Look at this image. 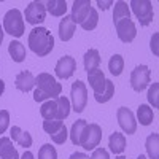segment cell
<instances>
[{
  "label": "cell",
  "mask_w": 159,
  "mask_h": 159,
  "mask_svg": "<svg viewBox=\"0 0 159 159\" xmlns=\"http://www.w3.org/2000/svg\"><path fill=\"white\" fill-rule=\"evenodd\" d=\"M35 92H34V100L35 102H45L51 99H57L62 92V84L57 80L49 75V73H38L35 78Z\"/></svg>",
  "instance_id": "obj_1"
},
{
  "label": "cell",
  "mask_w": 159,
  "mask_h": 159,
  "mask_svg": "<svg viewBox=\"0 0 159 159\" xmlns=\"http://www.w3.org/2000/svg\"><path fill=\"white\" fill-rule=\"evenodd\" d=\"M89 86L94 91V97L99 103L108 102L115 96V83L111 80H107L100 69H96L92 72H88Z\"/></svg>",
  "instance_id": "obj_2"
},
{
  "label": "cell",
  "mask_w": 159,
  "mask_h": 159,
  "mask_svg": "<svg viewBox=\"0 0 159 159\" xmlns=\"http://www.w3.org/2000/svg\"><path fill=\"white\" fill-rule=\"evenodd\" d=\"M29 48L38 57H45L54 48V37L46 27H34L29 34Z\"/></svg>",
  "instance_id": "obj_3"
},
{
  "label": "cell",
  "mask_w": 159,
  "mask_h": 159,
  "mask_svg": "<svg viewBox=\"0 0 159 159\" xmlns=\"http://www.w3.org/2000/svg\"><path fill=\"white\" fill-rule=\"evenodd\" d=\"M70 100L65 96H59L57 99H51L48 102H43L40 107V115L45 121H64L70 115Z\"/></svg>",
  "instance_id": "obj_4"
},
{
  "label": "cell",
  "mask_w": 159,
  "mask_h": 159,
  "mask_svg": "<svg viewBox=\"0 0 159 159\" xmlns=\"http://www.w3.org/2000/svg\"><path fill=\"white\" fill-rule=\"evenodd\" d=\"M3 30L7 34H10L11 37H22L24 30H25V25H24V18H22V13L16 8L8 10L3 16Z\"/></svg>",
  "instance_id": "obj_5"
},
{
  "label": "cell",
  "mask_w": 159,
  "mask_h": 159,
  "mask_svg": "<svg viewBox=\"0 0 159 159\" xmlns=\"http://www.w3.org/2000/svg\"><path fill=\"white\" fill-rule=\"evenodd\" d=\"M102 140V129L99 124L96 123H91V124H86L83 134H81V139H80V147H83L84 150H96L99 147V143Z\"/></svg>",
  "instance_id": "obj_6"
},
{
  "label": "cell",
  "mask_w": 159,
  "mask_h": 159,
  "mask_svg": "<svg viewBox=\"0 0 159 159\" xmlns=\"http://www.w3.org/2000/svg\"><path fill=\"white\" fill-rule=\"evenodd\" d=\"M134 15L137 16L140 25L147 27L153 22V18H154V13H153V3L150 0H132L129 3Z\"/></svg>",
  "instance_id": "obj_7"
},
{
  "label": "cell",
  "mask_w": 159,
  "mask_h": 159,
  "mask_svg": "<svg viewBox=\"0 0 159 159\" xmlns=\"http://www.w3.org/2000/svg\"><path fill=\"white\" fill-rule=\"evenodd\" d=\"M43 130L51 137V140L56 145H62L65 143L69 137L67 127H65L64 121H57V119H52V121H43Z\"/></svg>",
  "instance_id": "obj_8"
},
{
  "label": "cell",
  "mask_w": 159,
  "mask_h": 159,
  "mask_svg": "<svg viewBox=\"0 0 159 159\" xmlns=\"http://www.w3.org/2000/svg\"><path fill=\"white\" fill-rule=\"evenodd\" d=\"M70 96H72V108L76 113H81L86 108V103H88V89H86V84L83 81H80V80H76V81L72 84Z\"/></svg>",
  "instance_id": "obj_9"
},
{
  "label": "cell",
  "mask_w": 159,
  "mask_h": 159,
  "mask_svg": "<svg viewBox=\"0 0 159 159\" xmlns=\"http://www.w3.org/2000/svg\"><path fill=\"white\" fill-rule=\"evenodd\" d=\"M115 22V29L118 34V38L121 40L123 43H130L134 42V38L137 37V27L135 24L132 22L130 18H123V19H116Z\"/></svg>",
  "instance_id": "obj_10"
},
{
  "label": "cell",
  "mask_w": 159,
  "mask_h": 159,
  "mask_svg": "<svg viewBox=\"0 0 159 159\" xmlns=\"http://www.w3.org/2000/svg\"><path fill=\"white\" fill-rule=\"evenodd\" d=\"M150 76H151V70L147 65H137L130 73V86L135 92H142L148 88L150 84Z\"/></svg>",
  "instance_id": "obj_11"
},
{
  "label": "cell",
  "mask_w": 159,
  "mask_h": 159,
  "mask_svg": "<svg viewBox=\"0 0 159 159\" xmlns=\"http://www.w3.org/2000/svg\"><path fill=\"white\" fill-rule=\"evenodd\" d=\"M24 18H25V21H27L29 24H32V25L42 24L46 19V7H45V3L43 2H38V0L30 2L29 7L25 8V11H24Z\"/></svg>",
  "instance_id": "obj_12"
},
{
  "label": "cell",
  "mask_w": 159,
  "mask_h": 159,
  "mask_svg": "<svg viewBox=\"0 0 159 159\" xmlns=\"http://www.w3.org/2000/svg\"><path fill=\"white\" fill-rule=\"evenodd\" d=\"M116 118H118V124H119V127H121L127 135L135 134V130H137V121H135L134 113H132L129 108H126V107L118 108V111H116Z\"/></svg>",
  "instance_id": "obj_13"
},
{
  "label": "cell",
  "mask_w": 159,
  "mask_h": 159,
  "mask_svg": "<svg viewBox=\"0 0 159 159\" xmlns=\"http://www.w3.org/2000/svg\"><path fill=\"white\" fill-rule=\"evenodd\" d=\"M75 70H76V61L72 56H64V57H61L57 61L54 73L61 80H67V78H70L75 73Z\"/></svg>",
  "instance_id": "obj_14"
},
{
  "label": "cell",
  "mask_w": 159,
  "mask_h": 159,
  "mask_svg": "<svg viewBox=\"0 0 159 159\" xmlns=\"http://www.w3.org/2000/svg\"><path fill=\"white\" fill-rule=\"evenodd\" d=\"M89 10H91L89 0H75L73 7H72V15H70L72 21L75 24H81L89 15Z\"/></svg>",
  "instance_id": "obj_15"
},
{
  "label": "cell",
  "mask_w": 159,
  "mask_h": 159,
  "mask_svg": "<svg viewBox=\"0 0 159 159\" xmlns=\"http://www.w3.org/2000/svg\"><path fill=\"white\" fill-rule=\"evenodd\" d=\"M15 84L21 92H29L32 91V88L35 86V76L29 72V70H22L16 75Z\"/></svg>",
  "instance_id": "obj_16"
},
{
  "label": "cell",
  "mask_w": 159,
  "mask_h": 159,
  "mask_svg": "<svg viewBox=\"0 0 159 159\" xmlns=\"http://www.w3.org/2000/svg\"><path fill=\"white\" fill-rule=\"evenodd\" d=\"M75 29H76V24L72 21V18L64 16L59 22V38L62 42H69V40H72V37L75 34Z\"/></svg>",
  "instance_id": "obj_17"
},
{
  "label": "cell",
  "mask_w": 159,
  "mask_h": 159,
  "mask_svg": "<svg viewBox=\"0 0 159 159\" xmlns=\"http://www.w3.org/2000/svg\"><path fill=\"white\" fill-rule=\"evenodd\" d=\"M10 134H11L13 142H16L18 145H21V147H24V148L32 147V142H34V140H32V135L29 134V132L22 130L21 127L13 126V127H11V130H10Z\"/></svg>",
  "instance_id": "obj_18"
},
{
  "label": "cell",
  "mask_w": 159,
  "mask_h": 159,
  "mask_svg": "<svg viewBox=\"0 0 159 159\" xmlns=\"http://www.w3.org/2000/svg\"><path fill=\"white\" fill-rule=\"evenodd\" d=\"M0 159H19L18 150L8 137H0Z\"/></svg>",
  "instance_id": "obj_19"
},
{
  "label": "cell",
  "mask_w": 159,
  "mask_h": 159,
  "mask_svg": "<svg viewBox=\"0 0 159 159\" xmlns=\"http://www.w3.org/2000/svg\"><path fill=\"white\" fill-rule=\"evenodd\" d=\"M108 147L110 151L113 154H121L126 150V137L124 134H119V132H113L108 139Z\"/></svg>",
  "instance_id": "obj_20"
},
{
  "label": "cell",
  "mask_w": 159,
  "mask_h": 159,
  "mask_svg": "<svg viewBox=\"0 0 159 159\" xmlns=\"http://www.w3.org/2000/svg\"><path fill=\"white\" fill-rule=\"evenodd\" d=\"M46 7V13H49L51 16H65L67 11V2L65 0H49L45 3Z\"/></svg>",
  "instance_id": "obj_21"
},
{
  "label": "cell",
  "mask_w": 159,
  "mask_h": 159,
  "mask_svg": "<svg viewBox=\"0 0 159 159\" xmlns=\"http://www.w3.org/2000/svg\"><path fill=\"white\" fill-rule=\"evenodd\" d=\"M100 65V54L97 49H88L84 54V70L86 72H92L99 69Z\"/></svg>",
  "instance_id": "obj_22"
},
{
  "label": "cell",
  "mask_w": 159,
  "mask_h": 159,
  "mask_svg": "<svg viewBox=\"0 0 159 159\" xmlns=\"http://www.w3.org/2000/svg\"><path fill=\"white\" fill-rule=\"evenodd\" d=\"M8 52H10L11 59L15 62H22L25 59V48L21 42H18V40H13L8 45Z\"/></svg>",
  "instance_id": "obj_23"
},
{
  "label": "cell",
  "mask_w": 159,
  "mask_h": 159,
  "mask_svg": "<svg viewBox=\"0 0 159 159\" xmlns=\"http://www.w3.org/2000/svg\"><path fill=\"white\" fill-rule=\"evenodd\" d=\"M145 148H147L150 159H159V135L150 134L145 142Z\"/></svg>",
  "instance_id": "obj_24"
},
{
  "label": "cell",
  "mask_w": 159,
  "mask_h": 159,
  "mask_svg": "<svg viewBox=\"0 0 159 159\" xmlns=\"http://www.w3.org/2000/svg\"><path fill=\"white\" fill-rule=\"evenodd\" d=\"M137 118H139L142 126H150L153 123V119H154V113L147 103H142L139 107V110H137Z\"/></svg>",
  "instance_id": "obj_25"
},
{
  "label": "cell",
  "mask_w": 159,
  "mask_h": 159,
  "mask_svg": "<svg viewBox=\"0 0 159 159\" xmlns=\"http://www.w3.org/2000/svg\"><path fill=\"white\" fill-rule=\"evenodd\" d=\"M108 70L115 76H119L123 73V70H124V59H123L121 54H113L110 57V61H108Z\"/></svg>",
  "instance_id": "obj_26"
},
{
  "label": "cell",
  "mask_w": 159,
  "mask_h": 159,
  "mask_svg": "<svg viewBox=\"0 0 159 159\" xmlns=\"http://www.w3.org/2000/svg\"><path fill=\"white\" fill-rule=\"evenodd\" d=\"M86 124H88V123L84 121V119H78L76 123H73V126H72V129H70V134H69L73 145H80V139H81V134H83Z\"/></svg>",
  "instance_id": "obj_27"
},
{
  "label": "cell",
  "mask_w": 159,
  "mask_h": 159,
  "mask_svg": "<svg viewBox=\"0 0 159 159\" xmlns=\"http://www.w3.org/2000/svg\"><path fill=\"white\" fill-rule=\"evenodd\" d=\"M97 24H99V13H97L96 8L91 7L89 15L86 16V19H84L81 24H80V25H81L84 30H94V29L97 27Z\"/></svg>",
  "instance_id": "obj_28"
},
{
  "label": "cell",
  "mask_w": 159,
  "mask_h": 159,
  "mask_svg": "<svg viewBox=\"0 0 159 159\" xmlns=\"http://www.w3.org/2000/svg\"><path fill=\"white\" fill-rule=\"evenodd\" d=\"M38 159H57V151L51 143H45L38 150Z\"/></svg>",
  "instance_id": "obj_29"
},
{
  "label": "cell",
  "mask_w": 159,
  "mask_h": 159,
  "mask_svg": "<svg viewBox=\"0 0 159 159\" xmlns=\"http://www.w3.org/2000/svg\"><path fill=\"white\" fill-rule=\"evenodd\" d=\"M157 92H159V83H153V84H151V88L148 89V102L153 105L154 108H157V107H159Z\"/></svg>",
  "instance_id": "obj_30"
},
{
  "label": "cell",
  "mask_w": 159,
  "mask_h": 159,
  "mask_svg": "<svg viewBox=\"0 0 159 159\" xmlns=\"http://www.w3.org/2000/svg\"><path fill=\"white\" fill-rule=\"evenodd\" d=\"M10 126V113L8 110H0V134H5Z\"/></svg>",
  "instance_id": "obj_31"
},
{
  "label": "cell",
  "mask_w": 159,
  "mask_h": 159,
  "mask_svg": "<svg viewBox=\"0 0 159 159\" xmlns=\"http://www.w3.org/2000/svg\"><path fill=\"white\" fill-rule=\"evenodd\" d=\"M89 159H110V154L105 148H96L92 151V156Z\"/></svg>",
  "instance_id": "obj_32"
},
{
  "label": "cell",
  "mask_w": 159,
  "mask_h": 159,
  "mask_svg": "<svg viewBox=\"0 0 159 159\" xmlns=\"http://www.w3.org/2000/svg\"><path fill=\"white\" fill-rule=\"evenodd\" d=\"M157 38H159L157 34H154L153 38H151V49L154 51V54H157Z\"/></svg>",
  "instance_id": "obj_33"
},
{
  "label": "cell",
  "mask_w": 159,
  "mask_h": 159,
  "mask_svg": "<svg viewBox=\"0 0 159 159\" xmlns=\"http://www.w3.org/2000/svg\"><path fill=\"white\" fill-rule=\"evenodd\" d=\"M69 159H89V156L84 154V153H78V151H76V153H73Z\"/></svg>",
  "instance_id": "obj_34"
},
{
  "label": "cell",
  "mask_w": 159,
  "mask_h": 159,
  "mask_svg": "<svg viewBox=\"0 0 159 159\" xmlns=\"http://www.w3.org/2000/svg\"><path fill=\"white\" fill-rule=\"evenodd\" d=\"M110 5H113V2H102V0H99V2H97V7L102 8V10H107Z\"/></svg>",
  "instance_id": "obj_35"
},
{
  "label": "cell",
  "mask_w": 159,
  "mask_h": 159,
  "mask_svg": "<svg viewBox=\"0 0 159 159\" xmlns=\"http://www.w3.org/2000/svg\"><path fill=\"white\" fill-rule=\"evenodd\" d=\"M21 159H34V154L30 151H24V154L21 156Z\"/></svg>",
  "instance_id": "obj_36"
},
{
  "label": "cell",
  "mask_w": 159,
  "mask_h": 159,
  "mask_svg": "<svg viewBox=\"0 0 159 159\" xmlns=\"http://www.w3.org/2000/svg\"><path fill=\"white\" fill-rule=\"evenodd\" d=\"M3 92H5V81H3V80H0V96H2Z\"/></svg>",
  "instance_id": "obj_37"
},
{
  "label": "cell",
  "mask_w": 159,
  "mask_h": 159,
  "mask_svg": "<svg viewBox=\"0 0 159 159\" xmlns=\"http://www.w3.org/2000/svg\"><path fill=\"white\" fill-rule=\"evenodd\" d=\"M3 27H2V25H0V45H2V42H3Z\"/></svg>",
  "instance_id": "obj_38"
},
{
  "label": "cell",
  "mask_w": 159,
  "mask_h": 159,
  "mask_svg": "<svg viewBox=\"0 0 159 159\" xmlns=\"http://www.w3.org/2000/svg\"><path fill=\"white\" fill-rule=\"evenodd\" d=\"M115 159H127V157H124V156H121V154H119L118 157H115Z\"/></svg>",
  "instance_id": "obj_39"
},
{
  "label": "cell",
  "mask_w": 159,
  "mask_h": 159,
  "mask_svg": "<svg viewBox=\"0 0 159 159\" xmlns=\"http://www.w3.org/2000/svg\"><path fill=\"white\" fill-rule=\"evenodd\" d=\"M137 159H147V156H143V154H140V156H139Z\"/></svg>",
  "instance_id": "obj_40"
}]
</instances>
